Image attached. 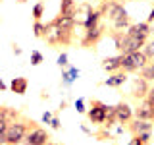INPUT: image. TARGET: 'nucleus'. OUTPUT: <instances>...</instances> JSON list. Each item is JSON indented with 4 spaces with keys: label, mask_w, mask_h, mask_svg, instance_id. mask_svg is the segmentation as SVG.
Segmentation results:
<instances>
[{
    "label": "nucleus",
    "mask_w": 154,
    "mask_h": 145,
    "mask_svg": "<svg viewBox=\"0 0 154 145\" xmlns=\"http://www.w3.org/2000/svg\"><path fill=\"white\" fill-rule=\"evenodd\" d=\"M31 126H35V122H33V120H25V118H17V120H14V122H10L8 132L0 137V143H4V145H21L27 132L31 130Z\"/></svg>",
    "instance_id": "f257e3e1"
},
{
    "label": "nucleus",
    "mask_w": 154,
    "mask_h": 145,
    "mask_svg": "<svg viewBox=\"0 0 154 145\" xmlns=\"http://www.w3.org/2000/svg\"><path fill=\"white\" fill-rule=\"evenodd\" d=\"M112 39H114V45H116L119 54L139 52V50H143L144 43H146V41H143V39H137V37L129 35V33H122V31H114Z\"/></svg>",
    "instance_id": "f03ea898"
},
{
    "label": "nucleus",
    "mask_w": 154,
    "mask_h": 145,
    "mask_svg": "<svg viewBox=\"0 0 154 145\" xmlns=\"http://www.w3.org/2000/svg\"><path fill=\"white\" fill-rule=\"evenodd\" d=\"M148 58L144 56L143 50L139 52H131V54H123V60H122V70L127 72V74H133V72H141L144 66L148 64Z\"/></svg>",
    "instance_id": "7ed1b4c3"
},
{
    "label": "nucleus",
    "mask_w": 154,
    "mask_h": 145,
    "mask_svg": "<svg viewBox=\"0 0 154 145\" xmlns=\"http://www.w3.org/2000/svg\"><path fill=\"white\" fill-rule=\"evenodd\" d=\"M108 112H110V106L102 103V101H93L91 108L87 110V116H89L91 124H96V126H104L106 118H108Z\"/></svg>",
    "instance_id": "20e7f679"
},
{
    "label": "nucleus",
    "mask_w": 154,
    "mask_h": 145,
    "mask_svg": "<svg viewBox=\"0 0 154 145\" xmlns=\"http://www.w3.org/2000/svg\"><path fill=\"white\" fill-rule=\"evenodd\" d=\"M50 141V135L45 128H38V126H31V130L27 132L23 145H46Z\"/></svg>",
    "instance_id": "39448f33"
},
{
    "label": "nucleus",
    "mask_w": 154,
    "mask_h": 145,
    "mask_svg": "<svg viewBox=\"0 0 154 145\" xmlns=\"http://www.w3.org/2000/svg\"><path fill=\"white\" fill-rule=\"evenodd\" d=\"M100 12H102L110 21H114V19H118L119 16H125V14H127V12H125V8H123V4L119 2V0L102 2V4H100Z\"/></svg>",
    "instance_id": "423d86ee"
},
{
    "label": "nucleus",
    "mask_w": 154,
    "mask_h": 145,
    "mask_svg": "<svg viewBox=\"0 0 154 145\" xmlns=\"http://www.w3.org/2000/svg\"><path fill=\"white\" fill-rule=\"evenodd\" d=\"M62 33H64V29L52 19L50 23H46V33H45L42 39H45L50 47H60L62 45Z\"/></svg>",
    "instance_id": "0eeeda50"
},
{
    "label": "nucleus",
    "mask_w": 154,
    "mask_h": 145,
    "mask_svg": "<svg viewBox=\"0 0 154 145\" xmlns=\"http://www.w3.org/2000/svg\"><path fill=\"white\" fill-rule=\"evenodd\" d=\"M85 12H87V16L85 19L81 21V25H83V29H93L96 25H100V19H102L104 14L100 12V8H93L91 4H85Z\"/></svg>",
    "instance_id": "6e6552de"
},
{
    "label": "nucleus",
    "mask_w": 154,
    "mask_h": 145,
    "mask_svg": "<svg viewBox=\"0 0 154 145\" xmlns=\"http://www.w3.org/2000/svg\"><path fill=\"white\" fill-rule=\"evenodd\" d=\"M102 37H104V27L102 25H96L93 29H85V35H83V39H81V47L91 48V47H94Z\"/></svg>",
    "instance_id": "1a4fd4ad"
},
{
    "label": "nucleus",
    "mask_w": 154,
    "mask_h": 145,
    "mask_svg": "<svg viewBox=\"0 0 154 145\" xmlns=\"http://www.w3.org/2000/svg\"><path fill=\"white\" fill-rule=\"evenodd\" d=\"M135 118H143V120H152L154 122V101H150L148 97L141 99V103L135 108Z\"/></svg>",
    "instance_id": "9d476101"
},
{
    "label": "nucleus",
    "mask_w": 154,
    "mask_h": 145,
    "mask_svg": "<svg viewBox=\"0 0 154 145\" xmlns=\"http://www.w3.org/2000/svg\"><path fill=\"white\" fill-rule=\"evenodd\" d=\"M148 89H150V81L146 77H135L131 81V95L135 99H144L148 95Z\"/></svg>",
    "instance_id": "9b49d317"
},
{
    "label": "nucleus",
    "mask_w": 154,
    "mask_h": 145,
    "mask_svg": "<svg viewBox=\"0 0 154 145\" xmlns=\"http://www.w3.org/2000/svg\"><path fill=\"white\" fill-rule=\"evenodd\" d=\"M116 116H118L119 124H129V122L135 118V108H133L129 103L122 101V103L116 105Z\"/></svg>",
    "instance_id": "f8f14e48"
},
{
    "label": "nucleus",
    "mask_w": 154,
    "mask_h": 145,
    "mask_svg": "<svg viewBox=\"0 0 154 145\" xmlns=\"http://www.w3.org/2000/svg\"><path fill=\"white\" fill-rule=\"evenodd\" d=\"M125 33H129V35H133L137 39H143V41H148V37L152 33V27L148 21H139V23H133Z\"/></svg>",
    "instance_id": "ddd939ff"
},
{
    "label": "nucleus",
    "mask_w": 154,
    "mask_h": 145,
    "mask_svg": "<svg viewBox=\"0 0 154 145\" xmlns=\"http://www.w3.org/2000/svg\"><path fill=\"white\" fill-rule=\"evenodd\" d=\"M154 128V122L152 120H143V118H133L129 122V132L133 135H139V134H144V132H152Z\"/></svg>",
    "instance_id": "4468645a"
},
{
    "label": "nucleus",
    "mask_w": 154,
    "mask_h": 145,
    "mask_svg": "<svg viewBox=\"0 0 154 145\" xmlns=\"http://www.w3.org/2000/svg\"><path fill=\"white\" fill-rule=\"evenodd\" d=\"M122 60H123V54L104 58V60H102V70L108 72V74H116V72L122 70Z\"/></svg>",
    "instance_id": "2eb2a0df"
},
{
    "label": "nucleus",
    "mask_w": 154,
    "mask_h": 145,
    "mask_svg": "<svg viewBox=\"0 0 154 145\" xmlns=\"http://www.w3.org/2000/svg\"><path fill=\"white\" fill-rule=\"evenodd\" d=\"M125 81H127V72L119 70V72H116V74H110L102 83L108 85V87H122Z\"/></svg>",
    "instance_id": "dca6fc26"
},
{
    "label": "nucleus",
    "mask_w": 154,
    "mask_h": 145,
    "mask_svg": "<svg viewBox=\"0 0 154 145\" xmlns=\"http://www.w3.org/2000/svg\"><path fill=\"white\" fill-rule=\"evenodd\" d=\"M27 87H29L27 77H14L12 83H10V91L16 93V95H25L27 93Z\"/></svg>",
    "instance_id": "f3484780"
},
{
    "label": "nucleus",
    "mask_w": 154,
    "mask_h": 145,
    "mask_svg": "<svg viewBox=\"0 0 154 145\" xmlns=\"http://www.w3.org/2000/svg\"><path fill=\"white\" fill-rule=\"evenodd\" d=\"M133 25V21H131V16L129 14H125V16H119L118 19H114L112 21V27H114V31H127L129 27Z\"/></svg>",
    "instance_id": "a211bd4d"
},
{
    "label": "nucleus",
    "mask_w": 154,
    "mask_h": 145,
    "mask_svg": "<svg viewBox=\"0 0 154 145\" xmlns=\"http://www.w3.org/2000/svg\"><path fill=\"white\" fill-rule=\"evenodd\" d=\"M21 118V114L17 112V110L10 108V106H2L0 108V120H6V122H14V120Z\"/></svg>",
    "instance_id": "6ab92c4d"
},
{
    "label": "nucleus",
    "mask_w": 154,
    "mask_h": 145,
    "mask_svg": "<svg viewBox=\"0 0 154 145\" xmlns=\"http://www.w3.org/2000/svg\"><path fill=\"white\" fill-rule=\"evenodd\" d=\"M54 21L60 25L62 29H75V23H77V19H73V18H67V16H58L54 18Z\"/></svg>",
    "instance_id": "aec40b11"
},
{
    "label": "nucleus",
    "mask_w": 154,
    "mask_h": 145,
    "mask_svg": "<svg viewBox=\"0 0 154 145\" xmlns=\"http://www.w3.org/2000/svg\"><path fill=\"white\" fill-rule=\"evenodd\" d=\"M45 33H46V23H42V21H35V23H33V35H35V37L42 39Z\"/></svg>",
    "instance_id": "412c9836"
},
{
    "label": "nucleus",
    "mask_w": 154,
    "mask_h": 145,
    "mask_svg": "<svg viewBox=\"0 0 154 145\" xmlns=\"http://www.w3.org/2000/svg\"><path fill=\"white\" fill-rule=\"evenodd\" d=\"M141 76L146 77L148 81H154V62H148V64L143 68V70H141Z\"/></svg>",
    "instance_id": "4be33fe9"
},
{
    "label": "nucleus",
    "mask_w": 154,
    "mask_h": 145,
    "mask_svg": "<svg viewBox=\"0 0 154 145\" xmlns=\"http://www.w3.org/2000/svg\"><path fill=\"white\" fill-rule=\"evenodd\" d=\"M42 14H45V4H42V2H37L35 6H33V19H35V21H41Z\"/></svg>",
    "instance_id": "5701e85b"
},
{
    "label": "nucleus",
    "mask_w": 154,
    "mask_h": 145,
    "mask_svg": "<svg viewBox=\"0 0 154 145\" xmlns=\"http://www.w3.org/2000/svg\"><path fill=\"white\" fill-rule=\"evenodd\" d=\"M143 52H144V56H146L148 60H154V41H146V43H144Z\"/></svg>",
    "instance_id": "b1692460"
},
{
    "label": "nucleus",
    "mask_w": 154,
    "mask_h": 145,
    "mask_svg": "<svg viewBox=\"0 0 154 145\" xmlns=\"http://www.w3.org/2000/svg\"><path fill=\"white\" fill-rule=\"evenodd\" d=\"M75 0H60V14H66L69 8H73L75 6Z\"/></svg>",
    "instance_id": "393cba45"
},
{
    "label": "nucleus",
    "mask_w": 154,
    "mask_h": 145,
    "mask_svg": "<svg viewBox=\"0 0 154 145\" xmlns=\"http://www.w3.org/2000/svg\"><path fill=\"white\" fill-rule=\"evenodd\" d=\"M42 60H45V58H42V54H41L38 50H33V52H31V64H33V66L42 64Z\"/></svg>",
    "instance_id": "a878e982"
},
{
    "label": "nucleus",
    "mask_w": 154,
    "mask_h": 145,
    "mask_svg": "<svg viewBox=\"0 0 154 145\" xmlns=\"http://www.w3.org/2000/svg\"><path fill=\"white\" fill-rule=\"evenodd\" d=\"M58 66L60 68H69V62H67V52H62L58 56Z\"/></svg>",
    "instance_id": "bb28decb"
},
{
    "label": "nucleus",
    "mask_w": 154,
    "mask_h": 145,
    "mask_svg": "<svg viewBox=\"0 0 154 145\" xmlns=\"http://www.w3.org/2000/svg\"><path fill=\"white\" fill-rule=\"evenodd\" d=\"M75 110H77L79 114H85V112H87V108H85V101H83V99H77V101H75Z\"/></svg>",
    "instance_id": "cd10ccee"
},
{
    "label": "nucleus",
    "mask_w": 154,
    "mask_h": 145,
    "mask_svg": "<svg viewBox=\"0 0 154 145\" xmlns=\"http://www.w3.org/2000/svg\"><path fill=\"white\" fill-rule=\"evenodd\" d=\"M139 137H141V141L146 145L148 141H150V137H152V132H144V134H139Z\"/></svg>",
    "instance_id": "c85d7f7f"
},
{
    "label": "nucleus",
    "mask_w": 154,
    "mask_h": 145,
    "mask_svg": "<svg viewBox=\"0 0 154 145\" xmlns=\"http://www.w3.org/2000/svg\"><path fill=\"white\" fill-rule=\"evenodd\" d=\"M50 128H52V130H60V128H62V124H60V120H58V116H54V118L50 120Z\"/></svg>",
    "instance_id": "c756f323"
},
{
    "label": "nucleus",
    "mask_w": 154,
    "mask_h": 145,
    "mask_svg": "<svg viewBox=\"0 0 154 145\" xmlns=\"http://www.w3.org/2000/svg\"><path fill=\"white\" fill-rule=\"evenodd\" d=\"M127 145H144L143 141H141V137H139V135H133L131 139H129V143Z\"/></svg>",
    "instance_id": "7c9ffc66"
},
{
    "label": "nucleus",
    "mask_w": 154,
    "mask_h": 145,
    "mask_svg": "<svg viewBox=\"0 0 154 145\" xmlns=\"http://www.w3.org/2000/svg\"><path fill=\"white\" fill-rule=\"evenodd\" d=\"M52 118H54V114L48 112V110H46L45 114H42V122H45V124H50V120H52Z\"/></svg>",
    "instance_id": "2f4dec72"
},
{
    "label": "nucleus",
    "mask_w": 154,
    "mask_h": 145,
    "mask_svg": "<svg viewBox=\"0 0 154 145\" xmlns=\"http://www.w3.org/2000/svg\"><path fill=\"white\" fill-rule=\"evenodd\" d=\"M146 21H148V23H152V21H154V8L150 10V12H148V18H146Z\"/></svg>",
    "instance_id": "473e14b6"
},
{
    "label": "nucleus",
    "mask_w": 154,
    "mask_h": 145,
    "mask_svg": "<svg viewBox=\"0 0 154 145\" xmlns=\"http://www.w3.org/2000/svg\"><path fill=\"white\" fill-rule=\"evenodd\" d=\"M6 89H10V85L6 83V81H2V79H0V91H6Z\"/></svg>",
    "instance_id": "72a5a7b5"
},
{
    "label": "nucleus",
    "mask_w": 154,
    "mask_h": 145,
    "mask_svg": "<svg viewBox=\"0 0 154 145\" xmlns=\"http://www.w3.org/2000/svg\"><path fill=\"white\" fill-rule=\"evenodd\" d=\"M148 99H150V101H154V85H150V89H148Z\"/></svg>",
    "instance_id": "f704fd0d"
},
{
    "label": "nucleus",
    "mask_w": 154,
    "mask_h": 145,
    "mask_svg": "<svg viewBox=\"0 0 154 145\" xmlns=\"http://www.w3.org/2000/svg\"><path fill=\"white\" fill-rule=\"evenodd\" d=\"M14 54H16V56H21V48H19L17 45H14Z\"/></svg>",
    "instance_id": "c9c22d12"
},
{
    "label": "nucleus",
    "mask_w": 154,
    "mask_h": 145,
    "mask_svg": "<svg viewBox=\"0 0 154 145\" xmlns=\"http://www.w3.org/2000/svg\"><path fill=\"white\" fill-rule=\"evenodd\" d=\"M81 130H83V132H85L87 135H93V132H91V130H89V128H87V126H81Z\"/></svg>",
    "instance_id": "e433bc0d"
},
{
    "label": "nucleus",
    "mask_w": 154,
    "mask_h": 145,
    "mask_svg": "<svg viewBox=\"0 0 154 145\" xmlns=\"http://www.w3.org/2000/svg\"><path fill=\"white\" fill-rule=\"evenodd\" d=\"M66 105H67V101H62V103H60V108H58V110H64Z\"/></svg>",
    "instance_id": "4c0bfd02"
},
{
    "label": "nucleus",
    "mask_w": 154,
    "mask_h": 145,
    "mask_svg": "<svg viewBox=\"0 0 154 145\" xmlns=\"http://www.w3.org/2000/svg\"><path fill=\"white\" fill-rule=\"evenodd\" d=\"M46 145H62V143H56V141H48Z\"/></svg>",
    "instance_id": "58836bf2"
},
{
    "label": "nucleus",
    "mask_w": 154,
    "mask_h": 145,
    "mask_svg": "<svg viewBox=\"0 0 154 145\" xmlns=\"http://www.w3.org/2000/svg\"><path fill=\"white\" fill-rule=\"evenodd\" d=\"M16 2H17V4H25L27 0H16Z\"/></svg>",
    "instance_id": "ea45409f"
},
{
    "label": "nucleus",
    "mask_w": 154,
    "mask_h": 145,
    "mask_svg": "<svg viewBox=\"0 0 154 145\" xmlns=\"http://www.w3.org/2000/svg\"><path fill=\"white\" fill-rule=\"evenodd\" d=\"M100 2H112V0H100Z\"/></svg>",
    "instance_id": "a19ab883"
}]
</instances>
